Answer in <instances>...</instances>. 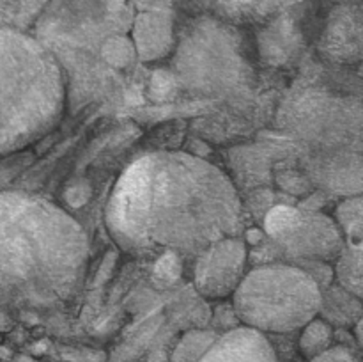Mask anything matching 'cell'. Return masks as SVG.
Instances as JSON below:
<instances>
[{"label":"cell","instance_id":"cell-12","mask_svg":"<svg viewBox=\"0 0 363 362\" xmlns=\"http://www.w3.org/2000/svg\"><path fill=\"white\" fill-rule=\"evenodd\" d=\"M311 185L340 197L363 194V156L358 151H314L305 163Z\"/></svg>","mask_w":363,"mask_h":362},{"label":"cell","instance_id":"cell-22","mask_svg":"<svg viewBox=\"0 0 363 362\" xmlns=\"http://www.w3.org/2000/svg\"><path fill=\"white\" fill-rule=\"evenodd\" d=\"M181 266H183V259L176 254H165L162 258L156 259L155 266V280L160 286H170L179 279Z\"/></svg>","mask_w":363,"mask_h":362},{"label":"cell","instance_id":"cell-7","mask_svg":"<svg viewBox=\"0 0 363 362\" xmlns=\"http://www.w3.org/2000/svg\"><path fill=\"white\" fill-rule=\"evenodd\" d=\"M284 126L315 151H358L363 148V105L357 99L303 91L280 110Z\"/></svg>","mask_w":363,"mask_h":362},{"label":"cell","instance_id":"cell-14","mask_svg":"<svg viewBox=\"0 0 363 362\" xmlns=\"http://www.w3.org/2000/svg\"><path fill=\"white\" fill-rule=\"evenodd\" d=\"M199 362H279V357L266 334L240 325L218 336Z\"/></svg>","mask_w":363,"mask_h":362},{"label":"cell","instance_id":"cell-25","mask_svg":"<svg viewBox=\"0 0 363 362\" xmlns=\"http://www.w3.org/2000/svg\"><path fill=\"white\" fill-rule=\"evenodd\" d=\"M354 334H357V343H358V348L363 351V316L362 319L358 322V325L354 327Z\"/></svg>","mask_w":363,"mask_h":362},{"label":"cell","instance_id":"cell-17","mask_svg":"<svg viewBox=\"0 0 363 362\" xmlns=\"http://www.w3.org/2000/svg\"><path fill=\"white\" fill-rule=\"evenodd\" d=\"M337 284L363 300V240L346 245L333 266Z\"/></svg>","mask_w":363,"mask_h":362},{"label":"cell","instance_id":"cell-8","mask_svg":"<svg viewBox=\"0 0 363 362\" xmlns=\"http://www.w3.org/2000/svg\"><path fill=\"white\" fill-rule=\"evenodd\" d=\"M264 231L282 263H332L346 247L337 220L315 209L275 206L266 213Z\"/></svg>","mask_w":363,"mask_h":362},{"label":"cell","instance_id":"cell-2","mask_svg":"<svg viewBox=\"0 0 363 362\" xmlns=\"http://www.w3.org/2000/svg\"><path fill=\"white\" fill-rule=\"evenodd\" d=\"M87 265V236L69 213L41 195L0 192V307H60Z\"/></svg>","mask_w":363,"mask_h":362},{"label":"cell","instance_id":"cell-24","mask_svg":"<svg viewBox=\"0 0 363 362\" xmlns=\"http://www.w3.org/2000/svg\"><path fill=\"white\" fill-rule=\"evenodd\" d=\"M135 11H147V9H174L176 4L181 0H128Z\"/></svg>","mask_w":363,"mask_h":362},{"label":"cell","instance_id":"cell-11","mask_svg":"<svg viewBox=\"0 0 363 362\" xmlns=\"http://www.w3.org/2000/svg\"><path fill=\"white\" fill-rule=\"evenodd\" d=\"M255 55L261 66L269 70H291L307 50V38L300 13L287 14L255 31Z\"/></svg>","mask_w":363,"mask_h":362},{"label":"cell","instance_id":"cell-26","mask_svg":"<svg viewBox=\"0 0 363 362\" xmlns=\"http://www.w3.org/2000/svg\"><path fill=\"white\" fill-rule=\"evenodd\" d=\"M339 2H347V0H339Z\"/></svg>","mask_w":363,"mask_h":362},{"label":"cell","instance_id":"cell-23","mask_svg":"<svg viewBox=\"0 0 363 362\" xmlns=\"http://www.w3.org/2000/svg\"><path fill=\"white\" fill-rule=\"evenodd\" d=\"M311 362H363V351L360 348L335 344L315 358H312Z\"/></svg>","mask_w":363,"mask_h":362},{"label":"cell","instance_id":"cell-20","mask_svg":"<svg viewBox=\"0 0 363 362\" xmlns=\"http://www.w3.org/2000/svg\"><path fill=\"white\" fill-rule=\"evenodd\" d=\"M333 341V327L323 318H314L311 323L301 329L300 336V351L305 358L312 361L323 351L332 348Z\"/></svg>","mask_w":363,"mask_h":362},{"label":"cell","instance_id":"cell-16","mask_svg":"<svg viewBox=\"0 0 363 362\" xmlns=\"http://www.w3.org/2000/svg\"><path fill=\"white\" fill-rule=\"evenodd\" d=\"M319 316L332 327H357L363 316V300L344 290L340 284L332 283L323 290Z\"/></svg>","mask_w":363,"mask_h":362},{"label":"cell","instance_id":"cell-18","mask_svg":"<svg viewBox=\"0 0 363 362\" xmlns=\"http://www.w3.org/2000/svg\"><path fill=\"white\" fill-rule=\"evenodd\" d=\"M50 0H0V28L28 32Z\"/></svg>","mask_w":363,"mask_h":362},{"label":"cell","instance_id":"cell-21","mask_svg":"<svg viewBox=\"0 0 363 362\" xmlns=\"http://www.w3.org/2000/svg\"><path fill=\"white\" fill-rule=\"evenodd\" d=\"M335 220L344 236L353 241L363 240V195L347 197L337 206Z\"/></svg>","mask_w":363,"mask_h":362},{"label":"cell","instance_id":"cell-9","mask_svg":"<svg viewBox=\"0 0 363 362\" xmlns=\"http://www.w3.org/2000/svg\"><path fill=\"white\" fill-rule=\"evenodd\" d=\"M248 248L241 236H229L206 248L194 261L195 290L206 298L234 295L247 275Z\"/></svg>","mask_w":363,"mask_h":362},{"label":"cell","instance_id":"cell-1","mask_svg":"<svg viewBox=\"0 0 363 362\" xmlns=\"http://www.w3.org/2000/svg\"><path fill=\"white\" fill-rule=\"evenodd\" d=\"M113 241L131 256L183 261L208 247L241 236L243 202L223 170L201 156L156 151L124 169L105 212Z\"/></svg>","mask_w":363,"mask_h":362},{"label":"cell","instance_id":"cell-5","mask_svg":"<svg viewBox=\"0 0 363 362\" xmlns=\"http://www.w3.org/2000/svg\"><path fill=\"white\" fill-rule=\"evenodd\" d=\"M254 41L243 28L216 16H199L177 32L174 82L194 96H229L255 77Z\"/></svg>","mask_w":363,"mask_h":362},{"label":"cell","instance_id":"cell-15","mask_svg":"<svg viewBox=\"0 0 363 362\" xmlns=\"http://www.w3.org/2000/svg\"><path fill=\"white\" fill-rule=\"evenodd\" d=\"M305 0H213V16L240 28H257L301 13Z\"/></svg>","mask_w":363,"mask_h":362},{"label":"cell","instance_id":"cell-4","mask_svg":"<svg viewBox=\"0 0 363 362\" xmlns=\"http://www.w3.org/2000/svg\"><path fill=\"white\" fill-rule=\"evenodd\" d=\"M67 109L55 57L25 31L0 28V155L46 137Z\"/></svg>","mask_w":363,"mask_h":362},{"label":"cell","instance_id":"cell-19","mask_svg":"<svg viewBox=\"0 0 363 362\" xmlns=\"http://www.w3.org/2000/svg\"><path fill=\"white\" fill-rule=\"evenodd\" d=\"M216 339H218V334L213 332V330H188L177 341L169 362H199Z\"/></svg>","mask_w":363,"mask_h":362},{"label":"cell","instance_id":"cell-3","mask_svg":"<svg viewBox=\"0 0 363 362\" xmlns=\"http://www.w3.org/2000/svg\"><path fill=\"white\" fill-rule=\"evenodd\" d=\"M135 7L128 0H50L30 34L55 57L78 112L112 96L135 70Z\"/></svg>","mask_w":363,"mask_h":362},{"label":"cell","instance_id":"cell-10","mask_svg":"<svg viewBox=\"0 0 363 362\" xmlns=\"http://www.w3.org/2000/svg\"><path fill=\"white\" fill-rule=\"evenodd\" d=\"M323 60L350 66L363 60V4L358 0L339 2L326 16L318 39Z\"/></svg>","mask_w":363,"mask_h":362},{"label":"cell","instance_id":"cell-13","mask_svg":"<svg viewBox=\"0 0 363 362\" xmlns=\"http://www.w3.org/2000/svg\"><path fill=\"white\" fill-rule=\"evenodd\" d=\"M131 39L142 62L165 59L177 46L174 9L137 11L131 27Z\"/></svg>","mask_w":363,"mask_h":362},{"label":"cell","instance_id":"cell-6","mask_svg":"<svg viewBox=\"0 0 363 362\" xmlns=\"http://www.w3.org/2000/svg\"><path fill=\"white\" fill-rule=\"evenodd\" d=\"M323 287L307 268L268 263L247 272L233 295V309L245 327L262 334H289L319 316Z\"/></svg>","mask_w":363,"mask_h":362}]
</instances>
